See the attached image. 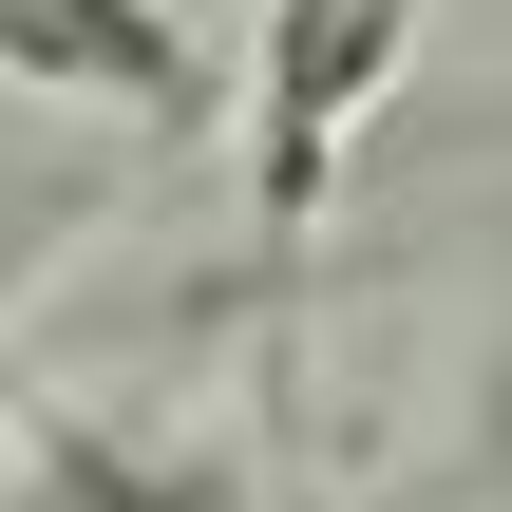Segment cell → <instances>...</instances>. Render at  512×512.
<instances>
[{
	"mask_svg": "<svg viewBox=\"0 0 512 512\" xmlns=\"http://www.w3.org/2000/svg\"><path fill=\"white\" fill-rule=\"evenodd\" d=\"M399 57H418V0H266L247 19V209H266V247L323 228L342 133L399 95Z\"/></svg>",
	"mask_w": 512,
	"mask_h": 512,
	"instance_id": "1",
	"label": "cell"
},
{
	"mask_svg": "<svg viewBox=\"0 0 512 512\" xmlns=\"http://www.w3.org/2000/svg\"><path fill=\"white\" fill-rule=\"evenodd\" d=\"M0 76L19 95H95V114H171L190 95V19L171 0H0Z\"/></svg>",
	"mask_w": 512,
	"mask_h": 512,
	"instance_id": "2",
	"label": "cell"
}]
</instances>
